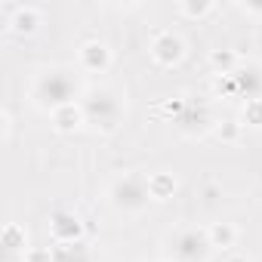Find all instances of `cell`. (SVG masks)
<instances>
[{
    "label": "cell",
    "mask_w": 262,
    "mask_h": 262,
    "mask_svg": "<svg viewBox=\"0 0 262 262\" xmlns=\"http://www.w3.org/2000/svg\"><path fill=\"white\" fill-rule=\"evenodd\" d=\"M83 93H86V90H83L80 77H77L71 68H65V65H50V68L37 71L34 80H31V90H28L31 102H34L40 111H50V114H56V111L65 108V105L80 102Z\"/></svg>",
    "instance_id": "6da1fadb"
},
{
    "label": "cell",
    "mask_w": 262,
    "mask_h": 262,
    "mask_svg": "<svg viewBox=\"0 0 262 262\" xmlns=\"http://www.w3.org/2000/svg\"><path fill=\"white\" fill-rule=\"evenodd\" d=\"M80 108H83L86 123L93 129H99V133H114L123 123V114H126V105H123L120 93L114 86H105V83L86 86V93L80 99Z\"/></svg>",
    "instance_id": "7a4b0ae2"
},
{
    "label": "cell",
    "mask_w": 262,
    "mask_h": 262,
    "mask_svg": "<svg viewBox=\"0 0 262 262\" xmlns=\"http://www.w3.org/2000/svg\"><path fill=\"white\" fill-rule=\"evenodd\" d=\"M108 204L123 213V216H139L148 210L151 204V191H148V176L142 173H120L111 179L108 185Z\"/></svg>",
    "instance_id": "3957f363"
},
{
    "label": "cell",
    "mask_w": 262,
    "mask_h": 262,
    "mask_svg": "<svg viewBox=\"0 0 262 262\" xmlns=\"http://www.w3.org/2000/svg\"><path fill=\"white\" fill-rule=\"evenodd\" d=\"M164 244H167L170 262H207L213 253L207 228H198V225H185V228L170 231Z\"/></svg>",
    "instance_id": "277c9868"
},
{
    "label": "cell",
    "mask_w": 262,
    "mask_h": 262,
    "mask_svg": "<svg viewBox=\"0 0 262 262\" xmlns=\"http://www.w3.org/2000/svg\"><path fill=\"white\" fill-rule=\"evenodd\" d=\"M148 53H151L155 65H161V68H173V65H179V62L185 59V40H182L176 31L164 28V31H158V34L151 37Z\"/></svg>",
    "instance_id": "5b68a950"
},
{
    "label": "cell",
    "mask_w": 262,
    "mask_h": 262,
    "mask_svg": "<svg viewBox=\"0 0 262 262\" xmlns=\"http://www.w3.org/2000/svg\"><path fill=\"white\" fill-rule=\"evenodd\" d=\"M10 16H7V31H13L16 37H31L40 31L43 25V13L31 4H16V7H4Z\"/></svg>",
    "instance_id": "8992f818"
},
{
    "label": "cell",
    "mask_w": 262,
    "mask_h": 262,
    "mask_svg": "<svg viewBox=\"0 0 262 262\" xmlns=\"http://www.w3.org/2000/svg\"><path fill=\"white\" fill-rule=\"evenodd\" d=\"M50 234H53V244L83 241L86 225H83V219H80L74 210H56V213L50 216Z\"/></svg>",
    "instance_id": "52a82bcc"
},
{
    "label": "cell",
    "mask_w": 262,
    "mask_h": 262,
    "mask_svg": "<svg viewBox=\"0 0 262 262\" xmlns=\"http://www.w3.org/2000/svg\"><path fill=\"white\" fill-rule=\"evenodd\" d=\"M111 62H114L111 47L102 43V40H86V43L77 50V65H80V71H86V74H105V71L111 68Z\"/></svg>",
    "instance_id": "ba28073f"
},
{
    "label": "cell",
    "mask_w": 262,
    "mask_h": 262,
    "mask_svg": "<svg viewBox=\"0 0 262 262\" xmlns=\"http://www.w3.org/2000/svg\"><path fill=\"white\" fill-rule=\"evenodd\" d=\"M176 123H179V129H182L185 136H204L207 129H210V123H213V117H210V108L204 102L185 99V108L176 117Z\"/></svg>",
    "instance_id": "9c48e42d"
},
{
    "label": "cell",
    "mask_w": 262,
    "mask_h": 262,
    "mask_svg": "<svg viewBox=\"0 0 262 262\" xmlns=\"http://www.w3.org/2000/svg\"><path fill=\"white\" fill-rule=\"evenodd\" d=\"M234 80V96H241L244 102H253V99H262V65L259 62H250V65H237V71L231 74Z\"/></svg>",
    "instance_id": "30bf717a"
},
{
    "label": "cell",
    "mask_w": 262,
    "mask_h": 262,
    "mask_svg": "<svg viewBox=\"0 0 262 262\" xmlns=\"http://www.w3.org/2000/svg\"><path fill=\"white\" fill-rule=\"evenodd\" d=\"M50 117H53V129H56V133H74L77 126H83V123H86L80 102L65 105V108H59V111H56V114H50Z\"/></svg>",
    "instance_id": "8fae6325"
},
{
    "label": "cell",
    "mask_w": 262,
    "mask_h": 262,
    "mask_svg": "<svg viewBox=\"0 0 262 262\" xmlns=\"http://www.w3.org/2000/svg\"><path fill=\"white\" fill-rule=\"evenodd\" d=\"M53 262H93L90 244H86V241H68V244H53Z\"/></svg>",
    "instance_id": "7c38bea8"
},
{
    "label": "cell",
    "mask_w": 262,
    "mask_h": 262,
    "mask_svg": "<svg viewBox=\"0 0 262 262\" xmlns=\"http://www.w3.org/2000/svg\"><path fill=\"white\" fill-rule=\"evenodd\" d=\"M176 176L161 170V173H148V191H151V201H170L176 194Z\"/></svg>",
    "instance_id": "4fadbf2b"
},
{
    "label": "cell",
    "mask_w": 262,
    "mask_h": 262,
    "mask_svg": "<svg viewBox=\"0 0 262 262\" xmlns=\"http://www.w3.org/2000/svg\"><path fill=\"white\" fill-rule=\"evenodd\" d=\"M207 234H210L213 250H228V247L237 244V225L234 222H213L207 228Z\"/></svg>",
    "instance_id": "5bb4252c"
},
{
    "label": "cell",
    "mask_w": 262,
    "mask_h": 262,
    "mask_svg": "<svg viewBox=\"0 0 262 262\" xmlns=\"http://www.w3.org/2000/svg\"><path fill=\"white\" fill-rule=\"evenodd\" d=\"M4 250L7 256H16V253H28V231L19 225V222H7L4 228Z\"/></svg>",
    "instance_id": "9a60e30c"
},
{
    "label": "cell",
    "mask_w": 262,
    "mask_h": 262,
    "mask_svg": "<svg viewBox=\"0 0 262 262\" xmlns=\"http://www.w3.org/2000/svg\"><path fill=\"white\" fill-rule=\"evenodd\" d=\"M210 65H213L216 77L234 74V71H237V53H234V50H213V53H210Z\"/></svg>",
    "instance_id": "2e32d148"
},
{
    "label": "cell",
    "mask_w": 262,
    "mask_h": 262,
    "mask_svg": "<svg viewBox=\"0 0 262 262\" xmlns=\"http://www.w3.org/2000/svg\"><path fill=\"white\" fill-rule=\"evenodd\" d=\"M216 10V4H210V0H179L176 4V13L182 19H204Z\"/></svg>",
    "instance_id": "e0dca14e"
},
{
    "label": "cell",
    "mask_w": 262,
    "mask_h": 262,
    "mask_svg": "<svg viewBox=\"0 0 262 262\" xmlns=\"http://www.w3.org/2000/svg\"><path fill=\"white\" fill-rule=\"evenodd\" d=\"M244 123L250 126H262V99H253V102H244Z\"/></svg>",
    "instance_id": "ac0fdd59"
},
{
    "label": "cell",
    "mask_w": 262,
    "mask_h": 262,
    "mask_svg": "<svg viewBox=\"0 0 262 262\" xmlns=\"http://www.w3.org/2000/svg\"><path fill=\"white\" fill-rule=\"evenodd\" d=\"M241 126H244V123H237V120H222V123L216 126V136H219L222 142H237Z\"/></svg>",
    "instance_id": "d6986e66"
},
{
    "label": "cell",
    "mask_w": 262,
    "mask_h": 262,
    "mask_svg": "<svg viewBox=\"0 0 262 262\" xmlns=\"http://www.w3.org/2000/svg\"><path fill=\"white\" fill-rule=\"evenodd\" d=\"M22 262H53V247H28Z\"/></svg>",
    "instance_id": "ffe728a7"
},
{
    "label": "cell",
    "mask_w": 262,
    "mask_h": 262,
    "mask_svg": "<svg viewBox=\"0 0 262 262\" xmlns=\"http://www.w3.org/2000/svg\"><path fill=\"white\" fill-rule=\"evenodd\" d=\"M219 198H222V188H219L216 182H207V185L201 188V201H204V207H216Z\"/></svg>",
    "instance_id": "44dd1931"
},
{
    "label": "cell",
    "mask_w": 262,
    "mask_h": 262,
    "mask_svg": "<svg viewBox=\"0 0 262 262\" xmlns=\"http://www.w3.org/2000/svg\"><path fill=\"white\" fill-rule=\"evenodd\" d=\"M0 123H4V145H10V139H13V114L7 108L0 111Z\"/></svg>",
    "instance_id": "7402d4cb"
},
{
    "label": "cell",
    "mask_w": 262,
    "mask_h": 262,
    "mask_svg": "<svg viewBox=\"0 0 262 262\" xmlns=\"http://www.w3.org/2000/svg\"><path fill=\"white\" fill-rule=\"evenodd\" d=\"M237 10L247 16H262V4H237Z\"/></svg>",
    "instance_id": "603a6c76"
},
{
    "label": "cell",
    "mask_w": 262,
    "mask_h": 262,
    "mask_svg": "<svg viewBox=\"0 0 262 262\" xmlns=\"http://www.w3.org/2000/svg\"><path fill=\"white\" fill-rule=\"evenodd\" d=\"M225 262H250V256H247V253H231Z\"/></svg>",
    "instance_id": "cb8c5ba5"
}]
</instances>
